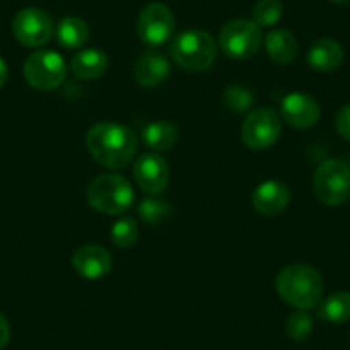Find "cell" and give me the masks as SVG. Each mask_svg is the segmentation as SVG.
Returning <instances> with one entry per match:
<instances>
[{
    "mask_svg": "<svg viewBox=\"0 0 350 350\" xmlns=\"http://www.w3.org/2000/svg\"><path fill=\"white\" fill-rule=\"evenodd\" d=\"M86 148L93 160L110 170L126 168L137 151V137L117 122H98L88 131Z\"/></svg>",
    "mask_w": 350,
    "mask_h": 350,
    "instance_id": "cell-1",
    "label": "cell"
},
{
    "mask_svg": "<svg viewBox=\"0 0 350 350\" xmlns=\"http://www.w3.org/2000/svg\"><path fill=\"white\" fill-rule=\"evenodd\" d=\"M134 180L150 196H158L168 186L170 170L167 160L158 153H144L134 160Z\"/></svg>",
    "mask_w": 350,
    "mask_h": 350,
    "instance_id": "cell-11",
    "label": "cell"
},
{
    "mask_svg": "<svg viewBox=\"0 0 350 350\" xmlns=\"http://www.w3.org/2000/svg\"><path fill=\"white\" fill-rule=\"evenodd\" d=\"M143 141L154 153H163L177 144L179 127L170 120H154L143 129Z\"/></svg>",
    "mask_w": 350,
    "mask_h": 350,
    "instance_id": "cell-19",
    "label": "cell"
},
{
    "mask_svg": "<svg viewBox=\"0 0 350 350\" xmlns=\"http://www.w3.org/2000/svg\"><path fill=\"white\" fill-rule=\"evenodd\" d=\"M343 62V49L336 40L319 38L309 46L308 64L318 72H332Z\"/></svg>",
    "mask_w": 350,
    "mask_h": 350,
    "instance_id": "cell-16",
    "label": "cell"
},
{
    "mask_svg": "<svg viewBox=\"0 0 350 350\" xmlns=\"http://www.w3.org/2000/svg\"><path fill=\"white\" fill-rule=\"evenodd\" d=\"M224 103L232 112L244 113L254 105V95L249 88L241 86V84H232L225 90Z\"/></svg>",
    "mask_w": 350,
    "mask_h": 350,
    "instance_id": "cell-25",
    "label": "cell"
},
{
    "mask_svg": "<svg viewBox=\"0 0 350 350\" xmlns=\"http://www.w3.org/2000/svg\"><path fill=\"white\" fill-rule=\"evenodd\" d=\"M12 33L21 45L38 49L52 40L55 28L52 18L45 11L38 8H26L12 19Z\"/></svg>",
    "mask_w": 350,
    "mask_h": 350,
    "instance_id": "cell-9",
    "label": "cell"
},
{
    "mask_svg": "<svg viewBox=\"0 0 350 350\" xmlns=\"http://www.w3.org/2000/svg\"><path fill=\"white\" fill-rule=\"evenodd\" d=\"M261 42V28L252 19H232L221 28L218 36L221 52L237 60L251 59L256 55Z\"/></svg>",
    "mask_w": 350,
    "mask_h": 350,
    "instance_id": "cell-6",
    "label": "cell"
},
{
    "mask_svg": "<svg viewBox=\"0 0 350 350\" xmlns=\"http://www.w3.org/2000/svg\"><path fill=\"white\" fill-rule=\"evenodd\" d=\"M284 11L282 0H258L252 8V21L259 28H271L280 21Z\"/></svg>",
    "mask_w": 350,
    "mask_h": 350,
    "instance_id": "cell-22",
    "label": "cell"
},
{
    "mask_svg": "<svg viewBox=\"0 0 350 350\" xmlns=\"http://www.w3.org/2000/svg\"><path fill=\"white\" fill-rule=\"evenodd\" d=\"M175 18L170 9L161 2H151L137 18V35L150 46L167 43L174 36Z\"/></svg>",
    "mask_w": 350,
    "mask_h": 350,
    "instance_id": "cell-10",
    "label": "cell"
},
{
    "mask_svg": "<svg viewBox=\"0 0 350 350\" xmlns=\"http://www.w3.org/2000/svg\"><path fill=\"white\" fill-rule=\"evenodd\" d=\"M282 134V117L273 109H256L242 122V143L252 151H262L273 146Z\"/></svg>",
    "mask_w": 350,
    "mask_h": 350,
    "instance_id": "cell-8",
    "label": "cell"
},
{
    "mask_svg": "<svg viewBox=\"0 0 350 350\" xmlns=\"http://www.w3.org/2000/svg\"><path fill=\"white\" fill-rule=\"evenodd\" d=\"M55 38L67 50H79L90 40V28L81 18H64L55 29Z\"/></svg>",
    "mask_w": 350,
    "mask_h": 350,
    "instance_id": "cell-20",
    "label": "cell"
},
{
    "mask_svg": "<svg viewBox=\"0 0 350 350\" xmlns=\"http://www.w3.org/2000/svg\"><path fill=\"white\" fill-rule=\"evenodd\" d=\"M70 69L83 81L98 79L109 69V55L100 49L79 50L70 60Z\"/></svg>",
    "mask_w": 350,
    "mask_h": 350,
    "instance_id": "cell-17",
    "label": "cell"
},
{
    "mask_svg": "<svg viewBox=\"0 0 350 350\" xmlns=\"http://www.w3.org/2000/svg\"><path fill=\"white\" fill-rule=\"evenodd\" d=\"M318 308V318L332 325H342L350 321V292H335L321 299Z\"/></svg>",
    "mask_w": 350,
    "mask_h": 350,
    "instance_id": "cell-21",
    "label": "cell"
},
{
    "mask_svg": "<svg viewBox=\"0 0 350 350\" xmlns=\"http://www.w3.org/2000/svg\"><path fill=\"white\" fill-rule=\"evenodd\" d=\"M323 277L309 265H291L277 277V292L287 304L295 309L316 308L323 299Z\"/></svg>",
    "mask_w": 350,
    "mask_h": 350,
    "instance_id": "cell-2",
    "label": "cell"
},
{
    "mask_svg": "<svg viewBox=\"0 0 350 350\" xmlns=\"http://www.w3.org/2000/svg\"><path fill=\"white\" fill-rule=\"evenodd\" d=\"M11 340V326L5 316L0 312V350H4Z\"/></svg>",
    "mask_w": 350,
    "mask_h": 350,
    "instance_id": "cell-28",
    "label": "cell"
},
{
    "mask_svg": "<svg viewBox=\"0 0 350 350\" xmlns=\"http://www.w3.org/2000/svg\"><path fill=\"white\" fill-rule=\"evenodd\" d=\"M312 328H314L312 318L308 312L302 311V309H297L292 314H288L287 321H285V332H287V335L294 342H304V340H308L311 336Z\"/></svg>",
    "mask_w": 350,
    "mask_h": 350,
    "instance_id": "cell-26",
    "label": "cell"
},
{
    "mask_svg": "<svg viewBox=\"0 0 350 350\" xmlns=\"http://www.w3.org/2000/svg\"><path fill=\"white\" fill-rule=\"evenodd\" d=\"M134 189L129 180L119 174H103L92 180L86 200L93 210L103 215H122L133 206Z\"/></svg>",
    "mask_w": 350,
    "mask_h": 350,
    "instance_id": "cell-4",
    "label": "cell"
},
{
    "mask_svg": "<svg viewBox=\"0 0 350 350\" xmlns=\"http://www.w3.org/2000/svg\"><path fill=\"white\" fill-rule=\"evenodd\" d=\"M335 129L342 139L349 141L350 143V103L349 105L342 107V109L338 110V113H336Z\"/></svg>",
    "mask_w": 350,
    "mask_h": 350,
    "instance_id": "cell-27",
    "label": "cell"
},
{
    "mask_svg": "<svg viewBox=\"0 0 350 350\" xmlns=\"http://www.w3.org/2000/svg\"><path fill=\"white\" fill-rule=\"evenodd\" d=\"M267 55L278 66H287L294 62L299 52L297 38L288 29H273L265 38Z\"/></svg>",
    "mask_w": 350,
    "mask_h": 350,
    "instance_id": "cell-18",
    "label": "cell"
},
{
    "mask_svg": "<svg viewBox=\"0 0 350 350\" xmlns=\"http://www.w3.org/2000/svg\"><path fill=\"white\" fill-rule=\"evenodd\" d=\"M110 239L112 244L120 249L133 247L137 241V224L134 218L122 217L112 225V232H110Z\"/></svg>",
    "mask_w": 350,
    "mask_h": 350,
    "instance_id": "cell-24",
    "label": "cell"
},
{
    "mask_svg": "<svg viewBox=\"0 0 350 350\" xmlns=\"http://www.w3.org/2000/svg\"><path fill=\"white\" fill-rule=\"evenodd\" d=\"M137 215L148 225H158L170 217V204L158 198H144L137 206Z\"/></svg>",
    "mask_w": 350,
    "mask_h": 350,
    "instance_id": "cell-23",
    "label": "cell"
},
{
    "mask_svg": "<svg viewBox=\"0 0 350 350\" xmlns=\"http://www.w3.org/2000/svg\"><path fill=\"white\" fill-rule=\"evenodd\" d=\"M316 200L329 208L342 206L350 200V167L342 160H326L312 177Z\"/></svg>",
    "mask_w": 350,
    "mask_h": 350,
    "instance_id": "cell-5",
    "label": "cell"
},
{
    "mask_svg": "<svg viewBox=\"0 0 350 350\" xmlns=\"http://www.w3.org/2000/svg\"><path fill=\"white\" fill-rule=\"evenodd\" d=\"M72 267L83 278L98 280L112 271V256L102 245L86 244L74 252Z\"/></svg>",
    "mask_w": 350,
    "mask_h": 350,
    "instance_id": "cell-13",
    "label": "cell"
},
{
    "mask_svg": "<svg viewBox=\"0 0 350 350\" xmlns=\"http://www.w3.org/2000/svg\"><path fill=\"white\" fill-rule=\"evenodd\" d=\"M170 55L184 70L203 72L217 60V43L208 31L187 29L172 40Z\"/></svg>",
    "mask_w": 350,
    "mask_h": 350,
    "instance_id": "cell-3",
    "label": "cell"
},
{
    "mask_svg": "<svg viewBox=\"0 0 350 350\" xmlns=\"http://www.w3.org/2000/svg\"><path fill=\"white\" fill-rule=\"evenodd\" d=\"M329 2H333V4H336V5H347L350 0H329Z\"/></svg>",
    "mask_w": 350,
    "mask_h": 350,
    "instance_id": "cell-30",
    "label": "cell"
},
{
    "mask_svg": "<svg viewBox=\"0 0 350 350\" xmlns=\"http://www.w3.org/2000/svg\"><path fill=\"white\" fill-rule=\"evenodd\" d=\"M292 200L291 189L280 180H265L252 193V208L262 217L280 215Z\"/></svg>",
    "mask_w": 350,
    "mask_h": 350,
    "instance_id": "cell-14",
    "label": "cell"
},
{
    "mask_svg": "<svg viewBox=\"0 0 350 350\" xmlns=\"http://www.w3.org/2000/svg\"><path fill=\"white\" fill-rule=\"evenodd\" d=\"M282 119L295 129H311L319 122L321 109L308 93L292 92L282 100Z\"/></svg>",
    "mask_w": 350,
    "mask_h": 350,
    "instance_id": "cell-12",
    "label": "cell"
},
{
    "mask_svg": "<svg viewBox=\"0 0 350 350\" xmlns=\"http://www.w3.org/2000/svg\"><path fill=\"white\" fill-rule=\"evenodd\" d=\"M26 81L40 92H52L66 81L67 66L60 53L53 50H38L25 62Z\"/></svg>",
    "mask_w": 350,
    "mask_h": 350,
    "instance_id": "cell-7",
    "label": "cell"
},
{
    "mask_svg": "<svg viewBox=\"0 0 350 350\" xmlns=\"http://www.w3.org/2000/svg\"><path fill=\"white\" fill-rule=\"evenodd\" d=\"M349 340H350V335H349Z\"/></svg>",
    "mask_w": 350,
    "mask_h": 350,
    "instance_id": "cell-31",
    "label": "cell"
},
{
    "mask_svg": "<svg viewBox=\"0 0 350 350\" xmlns=\"http://www.w3.org/2000/svg\"><path fill=\"white\" fill-rule=\"evenodd\" d=\"M170 76V60L158 50L141 53L134 66V79L139 86L154 88Z\"/></svg>",
    "mask_w": 350,
    "mask_h": 350,
    "instance_id": "cell-15",
    "label": "cell"
},
{
    "mask_svg": "<svg viewBox=\"0 0 350 350\" xmlns=\"http://www.w3.org/2000/svg\"><path fill=\"white\" fill-rule=\"evenodd\" d=\"M9 79V69H8V64H5V60L0 57V88L4 86L5 83H8Z\"/></svg>",
    "mask_w": 350,
    "mask_h": 350,
    "instance_id": "cell-29",
    "label": "cell"
}]
</instances>
